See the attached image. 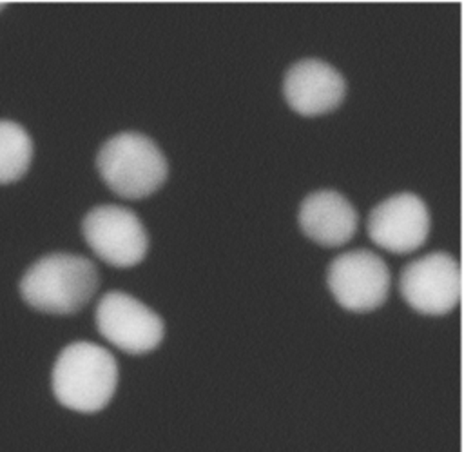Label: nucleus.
I'll return each instance as SVG.
<instances>
[{
    "instance_id": "12",
    "label": "nucleus",
    "mask_w": 464,
    "mask_h": 452,
    "mask_svg": "<svg viewBox=\"0 0 464 452\" xmlns=\"http://www.w3.org/2000/svg\"><path fill=\"white\" fill-rule=\"evenodd\" d=\"M4 5H5V2H0V9H2V7H4Z\"/></svg>"
},
{
    "instance_id": "9",
    "label": "nucleus",
    "mask_w": 464,
    "mask_h": 452,
    "mask_svg": "<svg viewBox=\"0 0 464 452\" xmlns=\"http://www.w3.org/2000/svg\"><path fill=\"white\" fill-rule=\"evenodd\" d=\"M346 87L339 69L321 58L294 62L283 78L286 103L303 116H319L337 109L344 100Z\"/></svg>"
},
{
    "instance_id": "7",
    "label": "nucleus",
    "mask_w": 464,
    "mask_h": 452,
    "mask_svg": "<svg viewBox=\"0 0 464 452\" xmlns=\"http://www.w3.org/2000/svg\"><path fill=\"white\" fill-rule=\"evenodd\" d=\"M399 289L404 301L426 316H442L460 300V265L448 252H430L401 270Z\"/></svg>"
},
{
    "instance_id": "11",
    "label": "nucleus",
    "mask_w": 464,
    "mask_h": 452,
    "mask_svg": "<svg viewBox=\"0 0 464 452\" xmlns=\"http://www.w3.org/2000/svg\"><path fill=\"white\" fill-rule=\"evenodd\" d=\"M33 160V140L14 122L0 120V185L20 180Z\"/></svg>"
},
{
    "instance_id": "3",
    "label": "nucleus",
    "mask_w": 464,
    "mask_h": 452,
    "mask_svg": "<svg viewBox=\"0 0 464 452\" xmlns=\"http://www.w3.org/2000/svg\"><path fill=\"white\" fill-rule=\"evenodd\" d=\"M96 167L107 187L121 198L154 194L169 176V162L158 143L143 133L123 131L98 151Z\"/></svg>"
},
{
    "instance_id": "1",
    "label": "nucleus",
    "mask_w": 464,
    "mask_h": 452,
    "mask_svg": "<svg viewBox=\"0 0 464 452\" xmlns=\"http://www.w3.org/2000/svg\"><path fill=\"white\" fill-rule=\"evenodd\" d=\"M98 285L100 274L89 258L53 252L25 270L20 280V296L36 310L69 316L91 301Z\"/></svg>"
},
{
    "instance_id": "6",
    "label": "nucleus",
    "mask_w": 464,
    "mask_h": 452,
    "mask_svg": "<svg viewBox=\"0 0 464 452\" xmlns=\"http://www.w3.org/2000/svg\"><path fill=\"white\" fill-rule=\"evenodd\" d=\"M92 252L112 267H134L149 251V232L140 216L121 205H96L82 221Z\"/></svg>"
},
{
    "instance_id": "8",
    "label": "nucleus",
    "mask_w": 464,
    "mask_h": 452,
    "mask_svg": "<svg viewBox=\"0 0 464 452\" xmlns=\"http://www.w3.org/2000/svg\"><path fill=\"white\" fill-rule=\"evenodd\" d=\"M430 223V211L420 196L397 192L370 211L366 231L370 240L381 249L406 254L424 245Z\"/></svg>"
},
{
    "instance_id": "4",
    "label": "nucleus",
    "mask_w": 464,
    "mask_h": 452,
    "mask_svg": "<svg viewBox=\"0 0 464 452\" xmlns=\"http://www.w3.org/2000/svg\"><path fill=\"white\" fill-rule=\"evenodd\" d=\"M326 285L343 309L370 312L386 301L392 274L379 254L368 249H353L330 261Z\"/></svg>"
},
{
    "instance_id": "2",
    "label": "nucleus",
    "mask_w": 464,
    "mask_h": 452,
    "mask_svg": "<svg viewBox=\"0 0 464 452\" xmlns=\"http://www.w3.org/2000/svg\"><path fill=\"white\" fill-rule=\"evenodd\" d=\"M53 394L65 408L92 414L109 405L118 387L114 356L92 341L69 343L51 372Z\"/></svg>"
},
{
    "instance_id": "5",
    "label": "nucleus",
    "mask_w": 464,
    "mask_h": 452,
    "mask_svg": "<svg viewBox=\"0 0 464 452\" xmlns=\"http://www.w3.org/2000/svg\"><path fill=\"white\" fill-rule=\"evenodd\" d=\"M98 332L127 354H147L158 349L165 336L163 318L138 298L109 290L96 305Z\"/></svg>"
},
{
    "instance_id": "10",
    "label": "nucleus",
    "mask_w": 464,
    "mask_h": 452,
    "mask_svg": "<svg viewBox=\"0 0 464 452\" xmlns=\"http://www.w3.org/2000/svg\"><path fill=\"white\" fill-rule=\"evenodd\" d=\"M297 221L310 240L323 247H339L350 241L359 225L352 201L334 189H319L303 198Z\"/></svg>"
}]
</instances>
